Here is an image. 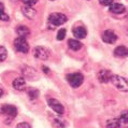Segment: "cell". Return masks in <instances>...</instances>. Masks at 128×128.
Wrapping results in <instances>:
<instances>
[{
  "mask_svg": "<svg viewBox=\"0 0 128 128\" xmlns=\"http://www.w3.org/2000/svg\"><path fill=\"white\" fill-rule=\"evenodd\" d=\"M67 81L69 82V84L71 85V87L78 88L83 84L84 76L81 73H71L67 76Z\"/></svg>",
  "mask_w": 128,
  "mask_h": 128,
  "instance_id": "3957f363",
  "label": "cell"
},
{
  "mask_svg": "<svg viewBox=\"0 0 128 128\" xmlns=\"http://www.w3.org/2000/svg\"><path fill=\"white\" fill-rule=\"evenodd\" d=\"M110 82H112V84L116 87V90L124 92V93H128V80L125 78L120 76H112Z\"/></svg>",
  "mask_w": 128,
  "mask_h": 128,
  "instance_id": "6da1fadb",
  "label": "cell"
},
{
  "mask_svg": "<svg viewBox=\"0 0 128 128\" xmlns=\"http://www.w3.org/2000/svg\"><path fill=\"white\" fill-rule=\"evenodd\" d=\"M66 22L67 16L62 13H52L48 17V24L50 26H52V29H54L57 26H60V25H64Z\"/></svg>",
  "mask_w": 128,
  "mask_h": 128,
  "instance_id": "7a4b0ae2",
  "label": "cell"
},
{
  "mask_svg": "<svg viewBox=\"0 0 128 128\" xmlns=\"http://www.w3.org/2000/svg\"><path fill=\"white\" fill-rule=\"evenodd\" d=\"M68 45L71 50H73V51H79V50H81V48H82V43L79 40H76V39H70L68 41Z\"/></svg>",
  "mask_w": 128,
  "mask_h": 128,
  "instance_id": "e0dca14e",
  "label": "cell"
},
{
  "mask_svg": "<svg viewBox=\"0 0 128 128\" xmlns=\"http://www.w3.org/2000/svg\"><path fill=\"white\" fill-rule=\"evenodd\" d=\"M10 20V16L4 12V6L2 3H0V20H3V22H8Z\"/></svg>",
  "mask_w": 128,
  "mask_h": 128,
  "instance_id": "d6986e66",
  "label": "cell"
},
{
  "mask_svg": "<svg viewBox=\"0 0 128 128\" xmlns=\"http://www.w3.org/2000/svg\"><path fill=\"white\" fill-rule=\"evenodd\" d=\"M23 2H24V4L27 6H32L38 2V0H23Z\"/></svg>",
  "mask_w": 128,
  "mask_h": 128,
  "instance_id": "603a6c76",
  "label": "cell"
},
{
  "mask_svg": "<svg viewBox=\"0 0 128 128\" xmlns=\"http://www.w3.org/2000/svg\"><path fill=\"white\" fill-rule=\"evenodd\" d=\"M2 95H3V90H1V88H0V98L2 97Z\"/></svg>",
  "mask_w": 128,
  "mask_h": 128,
  "instance_id": "f1b7e54d",
  "label": "cell"
},
{
  "mask_svg": "<svg viewBox=\"0 0 128 128\" xmlns=\"http://www.w3.org/2000/svg\"><path fill=\"white\" fill-rule=\"evenodd\" d=\"M54 125H56L57 127H65L66 126V124L64 123V120H58V118H56V120H54Z\"/></svg>",
  "mask_w": 128,
  "mask_h": 128,
  "instance_id": "d4e9b609",
  "label": "cell"
},
{
  "mask_svg": "<svg viewBox=\"0 0 128 128\" xmlns=\"http://www.w3.org/2000/svg\"><path fill=\"white\" fill-rule=\"evenodd\" d=\"M72 32H73L74 37L78 38V39H84V38H86V36H87V31L83 26L74 27Z\"/></svg>",
  "mask_w": 128,
  "mask_h": 128,
  "instance_id": "4fadbf2b",
  "label": "cell"
},
{
  "mask_svg": "<svg viewBox=\"0 0 128 128\" xmlns=\"http://www.w3.org/2000/svg\"><path fill=\"white\" fill-rule=\"evenodd\" d=\"M99 2L102 6H111L113 3V0H99Z\"/></svg>",
  "mask_w": 128,
  "mask_h": 128,
  "instance_id": "484cf974",
  "label": "cell"
},
{
  "mask_svg": "<svg viewBox=\"0 0 128 128\" xmlns=\"http://www.w3.org/2000/svg\"><path fill=\"white\" fill-rule=\"evenodd\" d=\"M120 118H112L106 122V128H120Z\"/></svg>",
  "mask_w": 128,
  "mask_h": 128,
  "instance_id": "ac0fdd59",
  "label": "cell"
},
{
  "mask_svg": "<svg viewBox=\"0 0 128 128\" xmlns=\"http://www.w3.org/2000/svg\"><path fill=\"white\" fill-rule=\"evenodd\" d=\"M112 76L113 74L110 70L102 69L99 71V73H98V80H99V82H101V83H108V82H110V80H111Z\"/></svg>",
  "mask_w": 128,
  "mask_h": 128,
  "instance_id": "9c48e42d",
  "label": "cell"
},
{
  "mask_svg": "<svg viewBox=\"0 0 128 128\" xmlns=\"http://www.w3.org/2000/svg\"><path fill=\"white\" fill-rule=\"evenodd\" d=\"M102 41L106 42L108 44H113L115 43L117 40V36L113 30H106L104 34H102Z\"/></svg>",
  "mask_w": 128,
  "mask_h": 128,
  "instance_id": "52a82bcc",
  "label": "cell"
},
{
  "mask_svg": "<svg viewBox=\"0 0 128 128\" xmlns=\"http://www.w3.org/2000/svg\"><path fill=\"white\" fill-rule=\"evenodd\" d=\"M114 55L116 57H128V48L126 46H117L114 50Z\"/></svg>",
  "mask_w": 128,
  "mask_h": 128,
  "instance_id": "2e32d148",
  "label": "cell"
},
{
  "mask_svg": "<svg viewBox=\"0 0 128 128\" xmlns=\"http://www.w3.org/2000/svg\"><path fill=\"white\" fill-rule=\"evenodd\" d=\"M0 112H1L3 115L10 117V118H14V117L17 115V109L11 104H3L1 108H0Z\"/></svg>",
  "mask_w": 128,
  "mask_h": 128,
  "instance_id": "5b68a950",
  "label": "cell"
},
{
  "mask_svg": "<svg viewBox=\"0 0 128 128\" xmlns=\"http://www.w3.org/2000/svg\"><path fill=\"white\" fill-rule=\"evenodd\" d=\"M22 12L25 16L27 17L28 20H34V16L37 15V11L32 8V6H24L22 8Z\"/></svg>",
  "mask_w": 128,
  "mask_h": 128,
  "instance_id": "7c38bea8",
  "label": "cell"
},
{
  "mask_svg": "<svg viewBox=\"0 0 128 128\" xmlns=\"http://www.w3.org/2000/svg\"><path fill=\"white\" fill-rule=\"evenodd\" d=\"M29 97L31 99H36V98H38V96H39V92L37 90H30L29 92Z\"/></svg>",
  "mask_w": 128,
  "mask_h": 128,
  "instance_id": "cb8c5ba5",
  "label": "cell"
},
{
  "mask_svg": "<svg viewBox=\"0 0 128 128\" xmlns=\"http://www.w3.org/2000/svg\"><path fill=\"white\" fill-rule=\"evenodd\" d=\"M14 48L17 52L24 53V54H26L29 51V44H28V42L25 38H16L14 40Z\"/></svg>",
  "mask_w": 128,
  "mask_h": 128,
  "instance_id": "277c9868",
  "label": "cell"
},
{
  "mask_svg": "<svg viewBox=\"0 0 128 128\" xmlns=\"http://www.w3.org/2000/svg\"><path fill=\"white\" fill-rule=\"evenodd\" d=\"M110 11L114 14H123V13H125L126 9H125V6L123 4H120V3H112V4L110 6Z\"/></svg>",
  "mask_w": 128,
  "mask_h": 128,
  "instance_id": "9a60e30c",
  "label": "cell"
},
{
  "mask_svg": "<svg viewBox=\"0 0 128 128\" xmlns=\"http://www.w3.org/2000/svg\"><path fill=\"white\" fill-rule=\"evenodd\" d=\"M16 128H31V126L29 125V124H27V123H20V124H18V125L16 126Z\"/></svg>",
  "mask_w": 128,
  "mask_h": 128,
  "instance_id": "4316f807",
  "label": "cell"
},
{
  "mask_svg": "<svg viewBox=\"0 0 128 128\" xmlns=\"http://www.w3.org/2000/svg\"><path fill=\"white\" fill-rule=\"evenodd\" d=\"M34 57H37L38 59L46 60L50 56V53L46 48H44L42 46H37L34 50Z\"/></svg>",
  "mask_w": 128,
  "mask_h": 128,
  "instance_id": "ba28073f",
  "label": "cell"
},
{
  "mask_svg": "<svg viewBox=\"0 0 128 128\" xmlns=\"http://www.w3.org/2000/svg\"><path fill=\"white\" fill-rule=\"evenodd\" d=\"M42 70H43V72H44V73H46V74L50 73V69L48 68V67H45V66L42 67Z\"/></svg>",
  "mask_w": 128,
  "mask_h": 128,
  "instance_id": "83f0119b",
  "label": "cell"
},
{
  "mask_svg": "<svg viewBox=\"0 0 128 128\" xmlns=\"http://www.w3.org/2000/svg\"><path fill=\"white\" fill-rule=\"evenodd\" d=\"M23 74L25 76V78H27V79H29V80H37L38 79V73L36 72V70L34 68H30V67H24Z\"/></svg>",
  "mask_w": 128,
  "mask_h": 128,
  "instance_id": "30bf717a",
  "label": "cell"
},
{
  "mask_svg": "<svg viewBox=\"0 0 128 128\" xmlns=\"http://www.w3.org/2000/svg\"><path fill=\"white\" fill-rule=\"evenodd\" d=\"M51 1H54V0H51Z\"/></svg>",
  "mask_w": 128,
  "mask_h": 128,
  "instance_id": "f546056e",
  "label": "cell"
},
{
  "mask_svg": "<svg viewBox=\"0 0 128 128\" xmlns=\"http://www.w3.org/2000/svg\"><path fill=\"white\" fill-rule=\"evenodd\" d=\"M16 34L20 38H25L26 39L28 36L30 34V30L27 26H24V25H20V26H17L16 28Z\"/></svg>",
  "mask_w": 128,
  "mask_h": 128,
  "instance_id": "5bb4252c",
  "label": "cell"
},
{
  "mask_svg": "<svg viewBox=\"0 0 128 128\" xmlns=\"http://www.w3.org/2000/svg\"><path fill=\"white\" fill-rule=\"evenodd\" d=\"M6 56H8V52H6V48L0 46V62H3V60H6Z\"/></svg>",
  "mask_w": 128,
  "mask_h": 128,
  "instance_id": "ffe728a7",
  "label": "cell"
},
{
  "mask_svg": "<svg viewBox=\"0 0 128 128\" xmlns=\"http://www.w3.org/2000/svg\"><path fill=\"white\" fill-rule=\"evenodd\" d=\"M13 87L15 88L16 90L23 92L26 90V81H25L24 78H16V79L13 81Z\"/></svg>",
  "mask_w": 128,
  "mask_h": 128,
  "instance_id": "8fae6325",
  "label": "cell"
},
{
  "mask_svg": "<svg viewBox=\"0 0 128 128\" xmlns=\"http://www.w3.org/2000/svg\"><path fill=\"white\" fill-rule=\"evenodd\" d=\"M66 34H67L66 29H60V30L58 31V34H57V40L62 41L64 39L66 38Z\"/></svg>",
  "mask_w": 128,
  "mask_h": 128,
  "instance_id": "7402d4cb",
  "label": "cell"
},
{
  "mask_svg": "<svg viewBox=\"0 0 128 128\" xmlns=\"http://www.w3.org/2000/svg\"><path fill=\"white\" fill-rule=\"evenodd\" d=\"M120 120L123 122L124 124H128V111H125L120 114Z\"/></svg>",
  "mask_w": 128,
  "mask_h": 128,
  "instance_id": "44dd1931",
  "label": "cell"
},
{
  "mask_svg": "<svg viewBox=\"0 0 128 128\" xmlns=\"http://www.w3.org/2000/svg\"><path fill=\"white\" fill-rule=\"evenodd\" d=\"M48 102L50 108L52 110H54L58 115H62L64 113H65V108H64V106L60 104L58 100H56L54 98H50L48 100Z\"/></svg>",
  "mask_w": 128,
  "mask_h": 128,
  "instance_id": "8992f818",
  "label": "cell"
}]
</instances>
